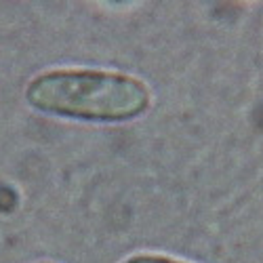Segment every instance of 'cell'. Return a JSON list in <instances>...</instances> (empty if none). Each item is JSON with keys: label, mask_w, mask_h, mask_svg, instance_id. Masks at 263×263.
Here are the masks:
<instances>
[{"label": "cell", "mask_w": 263, "mask_h": 263, "mask_svg": "<svg viewBox=\"0 0 263 263\" xmlns=\"http://www.w3.org/2000/svg\"><path fill=\"white\" fill-rule=\"evenodd\" d=\"M26 101L42 114L84 122H126L149 107L152 95L135 76L107 70H51L26 86Z\"/></svg>", "instance_id": "obj_1"}, {"label": "cell", "mask_w": 263, "mask_h": 263, "mask_svg": "<svg viewBox=\"0 0 263 263\" xmlns=\"http://www.w3.org/2000/svg\"><path fill=\"white\" fill-rule=\"evenodd\" d=\"M122 263H185V261H179V259H171V257H164V255L141 253V255H133V257L124 259Z\"/></svg>", "instance_id": "obj_2"}, {"label": "cell", "mask_w": 263, "mask_h": 263, "mask_svg": "<svg viewBox=\"0 0 263 263\" xmlns=\"http://www.w3.org/2000/svg\"><path fill=\"white\" fill-rule=\"evenodd\" d=\"M40 263H49V261H40Z\"/></svg>", "instance_id": "obj_3"}]
</instances>
